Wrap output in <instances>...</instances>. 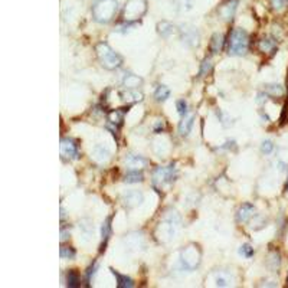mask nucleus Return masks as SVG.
Instances as JSON below:
<instances>
[{"label":"nucleus","instance_id":"obj_1","mask_svg":"<svg viewBox=\"0 0 288 288\" xmlns=\"http://www.w3.org/2000/svg\"><path fill=\"white\" fill-rule=\"evenodd\" d=\"M97 58H98V62L101 64L103 68H106L108 71H114L121 66L123 64V56L117 54L108 43L100 42L95 46Z\"/></svg>","mask_w":288,"mask_h":288},{"label":"nucleus","instance_id":"obj_2","mask_svg":"<svg viewBox=\"0 0 288 288\" xmlns=\"http://www.w3.org/2000/svg\"><path fill=\"white\" fill-rule=\"evenodd\" d=\"M118 11L117 0H97L92 6V18L98 23H110Z\"/></svg>","mask_w":288,"mask_h":288},{"label":"nucleus","instance_id":"obj_3","mask_svg":"<svg viewBox=\"0 0 288 288\" xmlns=\"http://www.w3.org/2000/svg\"><path fill=\"white\" fill-rule=\"evenodd\" d=\"M249 48V36L248 33L241 29V28H235L234 31L229 35V55H235V56H241L248 52Z\"/></svg>","mask_w":288,"mask_h":288},{"label":"nucleus","instance_id":"obj_4","mask_svg":"<svg viewBox=\"0 0 288 288\" xmlns=\"http://www.w3.org/2000/svg\"><path fill=\"white\" fill-rule=\"evenodd\" d=\"M177 177V171H176V166L171 163L169 166H160L157 167L154 173H153V183L159 187H163L166 184H170L176 180Z\"/></svg>","mask_w":288,"mask_h":288},{"label":"nucleus","instance_id":"obj_5","mask_svg":"<svg viewBox=\"0 0 288 288\" xmlns=\"http://www.w3.org/2000/svg\"><path fill=\"white\" fill-rule=\"evenodd\" d=\"M147 12L146 0H128L124 8V19L126 22H136Z\"/></svg>","mask_w":288,"mask_h":288},{"label":"nucleus","instance_id":"obj_6","mask_svg":"<svg viewBox=\"0 0 288 288\" xmlns=\"http://www.w3.org/2000/svg\"><path fill=\"white\" fill-rule=\"evenodd\" d=\"M61 156L65 160H76L79 156V146L74 139L61 140Z\"/></svg>","mask_w":288,"mask_h":288},{"label":"nucleus","instance_id":"obj_7","mask_svg":"<svg viewBox=\"0 0 288 288\" xmlns=\"http://www.w3.org/2000/svg\"><path fill=\"white\" fill-rule=\"evenodd\" d=\"M181 261H183V264L186 265V268H189V269L198 267L199 262H201V251L198 249V246H187V248L181 252Z\"/></svg>","mask_w":288,"mask_h":288},{"label":"nucleus","instance_id":"obj_8","mask_svg":"<svg viewBox=\"0 0 288 288\" xmlns=\"http://www.w3.org/2000/svg\"><path fill=\"white\" fill-rule=\"evenodd\" d=\"M123 121H124V111L121 110H113L107 114L108 128H111L113 134L118 133L120 127L123 126Z\"/></svg>","mask_w":288,"mask_h":288},{"label":"nucleus","instance_id":"obj_9","mask_svg":"<svg viewBox=\"0 0 288 288\" xmlns=\"http://www.w3.org/2000/svg\"><path fill=\"white\" fill-rule=\"evenodd\" d=\"M255 215V208H254V205H251V203H244L239 209H238V212H236V221L239 222V224H246V222H249L251 221V218Z\"/></svg>","mask_w":288,"mask_h":288},{"label":"nucleus","instance_id":"obj_10","mask_svg":"<svg viewBox=\"0 0 288 288\" xmlns=\"http://www.w3.org/2000/svg\"><path fill=\"white\" fill-rule=\"evenodd\" d=\"M126 164L128 166V169H133V170H141L144 169L149 161L146 160L144 157L141 156H137V154H127L126 157Z\"/></svg>","mask_w":288,"mask_h":288},{"label":"nucleus","instance_id":"obj_11","mask_svg":"<svg viewBox=\"0 0 288 288\" xmlns=\"http://www.w3.org/2000/svg\"><path fill=\"white\" fill-rule=\"evenodd\" d=\"M111 222H113V216H108L107 219L104 221L103 226H101V246H100V252L106 251L108 239L111 236Z\"/></svg>","mask_w":288,"mask_h":288},{"label":"nucleus","instance_id":"obj_12","mask_svg":"<svg viewBox=\"0 0 288 288\" xmlns=\"http://www.w3.org/2000/svg\"><path fill=\"white\" fill-rule=\"evenodd\" d=\"M193 123H195V116H184V117H183L180 124H179V133H180V136H183V137L189 136V133L192 131Z\"/></svg>","mask_w":288,"mask_h":288},{"label":"nucleus","instance_id":"obj_13","mask_svg":"<svg viewBox=\"0 0 288 288\" xmlns=\"http://www.w3.org/2000/svg\"><path fill=\"white\" fill-rule=\"evenodd\" d=\"M143 84V79L137 76V75L127 74L123 79V85L128 88V89H139V86Z\"/></svg>","mask_w":288,"mask_h":288},{"label":"nucleus","instance_id":"obj_14","mask_svg":"<svg viewBox=\"0 0 288 288\" xmlns=\"http://www.w3.org/2000/svg\"><path fill=\"white\" fill-rule=\"evenodd\" d=\"M121 97H123V100L128 103V104H133V103H137V101H141L143 100V94L139 92L137 89H128L127 91H124V92H121Z\"/></svg>","mask_w":288,"mask_h":288},{"label":"nucleus","instance_id":"obj_15","mask_svg":"<svg viewBox=\"0 0 288 288\" xmlns=\"http://www.w3.org/2000/svg\"><path fill=\"white\" fill-rule=\"evenodd\" d=\"M225 38L222 33H215L212 36V41H211V52L212 54H218L222 51V46H224Z\"/></svg>","mask_w":288,"mask_h":288},{"label":"nucleus","instance_id":"obj_16","mask_svg":"<svg viewBox=\"0 0 288 288\" xmlns=\"http://www.w3.org/2000/svg\"><path fill=\"white\" fill-rule=\"evenodd\" d=\"M143 201V195L140 192H128L124 196V202L127 205L128 208H133V206H137Z\"/></svg>","mask_w":288,"mask_h":288},{"label":"nucleus","instance_id":"obj_17","mask_svg":"<svg viewBox=\"0 0 288 288\" xmlns=\"http://www.w3.org/2000/svg\"><path fill=\"white\" fill-rule=\"evenodd\" d=\"M259 49L261 52H275L277 42L272 38H264L262 41H259Z\"/></svg>","mask_w":288,"mask_h":288},{"label":"nucleus","instance_id":"obj_18","mask_svg":"<svg viewBox=\"0 0 288 288\" xmlns=\"http://www.w3.org/2000/svg\"><path fill=\"white\" fill-rule=\"evenodd\" d=\"M111 271H113L114 277L117 278V287L118 288L134 287V282H133V279H131V278H128L127 275H121V274H118L117 271H114V269H111Z\"/></svg>","mask_w":288,"mask_h":288},{"label":"nucleus","instance_id":"obj_19","mask_svg":"<svg viewBox=\"0 0 288 288\" xmlns=\"http://www.w3.org/2000/svg\"><path fill=\"white\" fill-rule=\"evenodd\" d=\"M66 285L71 288L79 287L81 285V279H79V275L75 269H69L68 274H66Z\"/></svg>","mask_w":288,"mask_h":288},{"label":"nucleus","instance_id":"obj_20","mask_svg":"<svg viewBox=\"0 0 288 288\" xmlns=\"http://www.w3.org/2000/svg\"><path fill=\"white\" fill-rule=\"evenodd\" d=\"M235 11H236V2L232 0L231 3L224 5V6L221 8V15L224 16L226 21H231V19H232V16H234Z\"/></svg>","mask_w":288,"mask_h":288},{"label":"nucleus","instance_id":"obj_21","mask_svg":"<svg viewBox=\"0 0 288 288\" xmlns=\"http://www.w3.org/2000/svg\"><path fill=\"white\" fill-rule=\"evenodd\" d=\"M143 179H144L143 171L130 169L126 174V177H124V181L126 183H139V181H143Z\"/></svg>","mask_w":288,"mask_h":288},{"label":"nucleus","instance_id":"obj_22","mask_svg":"<svg viewBox=\"0 0 288 288\" xmlns=\"http://www.w3.org/2000/svg\"><path fill=\"white\" fill-rule=\"evenodd\" d=\"M157 29H159V33H160L163 38H169L170 35L174 33V26L169 23V22H161L157 25Z\"/></svg>","mask_w":288,"mask_h":288},{"label":"nucleus","instance_id":"obj_23","mask_svg":"<svg viewBox=\"0 0 288 288\" xmlns=\"http://www.w3.org/2000/svg\"><path fill=\"white\" fill-rule=\"evenodd\" d=\"M170 97V89L167 88V86L160 85L157 86V89H156V92H154V98H156V101H166L167 98Z\"/></svg>","mask_w":288,"mask_h":288},{"label":"nucleus","instance_id":"obj_24","mask_svg":"<svg viewBox=\"0 0 288 288\" xmlns=\"http://www.w3.org/2000/svg\"><path fill=\"white\" fill-rule=\"evenodd\" d=\"M214 69V64L211 58H205L202 65H201V71H199V76H206L208 74H211Z\"/></svg>","mask_w":288,"mask_h":288},{"label":"nucleus","instance_id":"obj_25","mask_svg":"<svg viewBox=\"0 0 288 288\" xmlns=\"http://www.w3.org/2000/svg\"><path fill=\"white\" fill-rule=\"evenodd\" d=\"M265 92L268 95H274V97H281L284 94V89L282 86L277 85V84H269V85H265Z\"/></svg>","mask_w":288,"mask_h":288},{"label":"nucleus","instance_id":"obj_26","mask_svg":"<svg viewBox=\"0 0 288 288\" xmlns=\"http://www.w3.org/2000/svg\"><path fill=\"white\" fill-rule=\"evenodd\" d=\"M59 254H61V258H64V259H74L75 255H76L75 249L71 246H61Z\"/></svg>","mask_w":288,"mask_h":288},{"label":"nucleus","instance_id":"obj_27","mask_svg":"<svg viewBox=\"0 0 288 288\" xmlns=\"http://www.w3.org/2000/svg\"><path fill=\"white\" fill-rule=\"evenodd\" d=\"M239 255L245 256V258H251V256L254 255V248L251 245H248V244L242 245L239 248Z\"/></svg>","mask_w":288,"mask_h":288},{"label":"nucleus","instance_id":"obj_28","mask_svg":"<svg viewBox=\"0 0 288 288\" xmlns=\"http://www.w3.org/2000/svg\"><path fill=\"white\" fill-rule=\"evenodd\" d=\"M176 108H177V113L180 114L181 117L187 116V104H186V101H184V100L177 101V103H176Z\"/></svg>","mask_w":288,"mask_h":288},{"label":"nucleus","instance_id":"obj_29","mask_svg":"<svg viewBox=\"0 0 288 288\" xmlns=\"http://www.w3.org/2000/svg\"><path fill=\"white\" fill-rule=\"evenodd\" d=\"M97 269H98V264H97V262H92V264L89 265V268L86 269V281H88V282L94 278V275L97 274Z\"/></svg>","mask_w":288,"mask_h":288},{"label":"nucleus","instance_id":"obj_30","mask_svg":"<svg viewBox=\"0 0 288 288\" xmlns=\"http://www.w3.org/2000/svg\"><path fill=\"white\" fill-rule=\"evenodd\" d=\"M272 150H274V144H272V141H264L262 143V146H261V151L264 153V154H269V153H272Z\"/></svg>","mask_w":288,"mask_h":288},{"label":"nucleus","instance_id":"obj_31","mask_svg":"<svg viewBox=\"0 0 288 288\" xmlns=\"http://www.w3.org/2000/svg\"><path fill=\"white\" fill-rule=\"evenodd\" d=\"M271 2V6L275 9V11H281V9H284L285 8V5H287V0H269Z\"/></svg>","mask_w":288,"mask_h":288},{"label":"nucleus","instance_id":"obj_32","mask_svg":"<svg viewBox=\"0 0 288 288\" xmlns=\"http://www.w3.org/2000/svg\"><path fill=\"white\" fill-rule=\"evenodd\" d=\"M287 187H288V180H287Z\"/></svg>","mask_w":288,"mask_h":288},{"label":"nucleus","instance_id":"obj_33","mask_svg":"<svg viewBox=\"0 0 288 288\" xmlns=\"http://www.w3.org/2000/svg\"><path fill=\"white\" fill-rule=\"evenodd\" d=\"M287 282H288V277H287Z\"/></svg>","mask_w":288,"mask_h":288},{"label":"nucleus","instance_id":"obj_34","mask_svg":"<svg viewBox=\"0 0 288 288\" xmlns=\"http://www.w3.org/2000/svg\"><path fill=\"white\" fill-rule=\"evenodd\" d=\"M287 82H288V79H287Z\"/></svg>","mask_w":288,"mask_h":288}]
</instances>
